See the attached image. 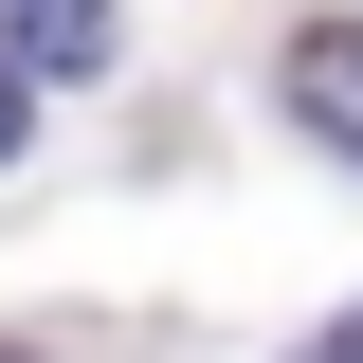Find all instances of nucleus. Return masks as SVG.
Returning <instances> with one entry per match:
<instances>
[{
	"instance_id": "nucleus-1",
	"label": "nucleus",
	"mask_w": 363,
	"mask_h": 363,
	"mask_svg": "<svg viewBox=\"0 0 363 363\" xmlns=\"http://www.w3.org/2000/svg\"><path fill=\"white\" fill-rule=\"evenodd\" d=\"M291 109L363 145V18H327V37H291Z\"/></svg>"
},
{
	"instance_id": "nucleus-2",
	"label": "nucleus",
	"mask_w": 363,
	"mask_h": 363,
	"mask_svg": "<svg viewBox=\"0 0 363 363\" xmlns=\"http://www.w3.org/2000/svg\"><path fill=\"white\" fill-rule=\"evenodd\" d=\"M128 37V0H18V73H91Z\"/></svg>"
},
{
	"instance_id": "nucleus-3",
	"label": "nucleus",
	"mask_w": 363,
	"mask_h": 363,
	"mask_svg": "<svg viewBox=\"0 0 363 363\" xmlns=\"http://www.w3.org/2000/svg\"><path fill=\"white\" fill-rule=\"evenodd\" d=\"M0 164H18V55H0Z\"/></svg>"
},
{
	"instance_id": "nucleus-4",
	"label": "nucleus",
	"mask_w": 363,
	"mask_h": 363,
	"mask_svg": "<svg viewBox=\"0 0 363 363\" xmlns=\"http://www.w3.org/2000/svg\"><path fill=\"white\" fill-rule=\"evenodd\" d=\"M309 363H363V309H345V327H327V345H309Z\"/></svg>"
}]
</instances>
